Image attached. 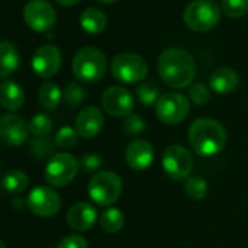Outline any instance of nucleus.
Segmentation results:
<instances>
[{
  "instance_id": "0eeeda50",
  "label": "nucleus",
  "mask_w": 248,
  "mask_h": 248,
  "mask_svg": "<svg viewBox=\"0 0 248 248\" xmlns=\"http://www.w3.org/2000/svg\"><path fill=\"white\" fill-rule=\"evenodd\" d=\"M79 162L70 154L53 155L44 170L46 181L53 187H64L72 183L78 174Z\"/></svg>"
},
{
  "instance_id": "e433bc0d",
  "label": "nucleus",
  "mask_w": 248,
  "mask_h": 248,
  "mask_svg": "<svg viewBox=\"0 0 248 248\" xmlns=\"http://www.w3.org/2000/svg\"><path fill=\"white\" fill-rule=\"evenodd\" d=\"M12 206L15 207V209H22L24 206H25V200L24 199H15L14 202H12Z\"/></svg>"
},
{
  "instance_id": "c85d7f7f",
  "label": "nucleus",
  "mask_w": 248,
  "mask_h": 248,
  "mask_svg": "<svg viewBox=\"0 0 248 248\" xmlns=\"http://www.w3.org/2000/svg\"><path fill=\"white\" fill-rule=\"evenodd\" d=\"M223 14L229 18H241L248 14V0H222Z\"/></svg>"
},
{
  "instance_id": "a878e982",
  "label": "nucleus",
  "mask_w": 248,
  "mask_h": 248,
  "mask_svg": "<svg viewBox=\"0 0 248 248\" xmlns=\"http://www.w3.org/2000/svg\"><path fill=\"white\" fill-rule=\"evenodd\" d=\"M186 194L193 200H202L207 196V183L202 177H188L184 183Z\"/></svg>"
},
{
  "instance_id": "dca6fc26",
  "label": "nucleus",
  "mask_w": 248,
  "mask_h": 248,
  "mask_svg": "<svg viewBox=\"0 0 248 248\" xmlns=\"http://www.w3.org/2000/svg\"><path fill=\"white\" fill-rule=\"evenodd\" d=\"M155 158L154 146L148 140H135L126 149V162L132 170H148Z\"/></svg>"
},
{
  "instance_id": "ddd939ff",
  "label": "nucleus",
  "mask_w": 248,
  "mask_h": 248,
  "mask_svg": "<svg viewBox=\"0 0 248 248\" xmlns=\"http://www.w3.org/2000/svg\"><path fill=\"white\" fill-rule=\"evenodd\" d=\"M62 51L53 44H44L37 48L32 56L31 66L40 78H51L62 67Z\"/></svg>"
},
{
  "instance_id": "f8f14e48",
  "label": "nucleus",
  "mask_w": 248,
  "mask_h": 248,
  "mask_svg": "<svg viewBox=\"0 0 248 248\" xmlns=\"http://www.w3.org/2000/svg\"><path fill=\"white\" fill-rule=\"evenodd\" d=\"M101 105L111 117H127L133 111L135 99L130 91L124 86H111L104 91L101 96Z\"/></svg>"
},
{
  "instance_id": "4be33fe9",
  "label": "nucleus",
  "mask_w": 248,
  "mask_h": 248,
  "mask_svg": "<svg viewBox=\"0 0 248 248\" xmlns=\"http://www.w3.org/2000/svg\"><path fill=\"white\" fill-rule=\"evenodd\" d=\"M63 92L54 82H46L38 89V101L47 109H54L60 105Z\"/></svg>"
},
{
  "instance_id": "4468645a",
  "label": "nucleus",
  "mask_w": 248,
  "mask_h": 248,
  "mask_svg": "<svg viewBox=\"0 0 248 248\" xmlns=\"http://www.w3.org/2000/svg\"><path fill=\"white\" fill-rule=\"evenodd\" d=\"M28 123L16 114H5L0 117V140L9 146H21L28 140Z\"/></svg>"
},
{
  "instance_id": "9d476101",
  "label": "nucleus",
  "mask_w": 248,
  "mask_h": 248,
  "mask_svg": "<svg viewBox=\"0 0 248 248\" xmlns=\"http://www.w3.org/2000/svg\"><path fill=\"white\" fill-rule=\"evenodd\" d=\"M57 19L56 9L47 0H30L24 8V21L35 32L50 31Z\"/></svg>"
},
{
  "instance_id": "c9c22d12",
  "label": "nucleus",
  "mask_w": 248,
  "mask_h": 248,
  "mask_svg": "<svg viewBox=\"0 0 248 248\" xmlns=\"http://www.w3.org/2000/svg\"><path fill=\"white\" fill-rule=\"evenodd\" d=\"M56 2L59 3V5H62V6H73V5H76V3H79L80 0H56Z\"/></svg>"
},
{
  "instance_id": "aec40b11",
  "label": "nucleus",
  "mask_w": 248,
  "mask_h": 248,
  "mask_svg": "<svg viewBox=\"0 0 248 248\" xmlns=\"http://www.w3.org/2000/svg\"><path fill=\"white\" fill-rule=\"evenodd\" d=\"M21 59L16 47L11 41H0V78L6 79L19 67Z\"/></svg>"
},
{
  "instance_id": "a211bd4d",
  "label": "nucleus",
  "mask_w": 248,
  "mask_h": 248,
  "mask_svg": "<svg viewBox=\"0 0 248 248\" xmlns=\"http://www.w3.org/2000/svg\"><path fill=\"white\" fill-rule=\"evenodd\" d=\"M25 104V92L15 80L0 83V105L8 111H18Z\"/></svg>"
},
{
  "instance_id": "2f4dec72",
  "label": "nucleus",
  "mask_w": 248,
  "mask_h": 248,
  "mask_svg": "<svg viewBox=\"0 0 248 248\" xmlns=\"http://www.w3.org/2000/svg\"><path fill=\"white\" fill-rule=\"evenodd\" d=\"M54 140H56V145L60 146V148H64V149L72 148L78 142V132H76V129H72L69 126H64V127H62L56 133Z\"/></svg>"
},
{
  "instance_id": "72a5a7b5",
  "label": "nucleus",
  "mask_w": 248,
  "mask_h": 248,
  "mask_svg": "<svg viewBox=\"0 0 248 248\" xmlns=\"http://www.w3.org/2000/svg\"><path fill=\"white\" fill-rule=\"evenodd\" d=\"M79 167L85 172H93V171H96V170H99L102 167V159L96 154H88L80 159Z\"/></svg>"
},
{
  "instance_id": "6ab92c4d",
  "label": "nucleus",
  "mask_w": 248,
  "mask_h": 248,
  "mask_svg": "<svg viewBox=\"0 0 248 248\" xmlns=\"http://www.w3.org/2000/svg\"><path fill=\"white\" fill-rule=\"evenodd\" d=\"M239 85L238 73L231 67H219L210 75V88L219 93L226 95L233 92Z\"/></svg>"
},
{
  "instance_id": "f257e3e1",
  "label": "nucleus",
  "mask_w": 248,
  "mask_h": 248,
  "mask_svg": "<svg viewBox=\"0 0 248 248\" xmlns=\"http://www.w3.org/2000/svg\"><path fill=\"white\" fill-rule=\"evenodd\" d=\"M158 72L167 85L183 89L187 88L196 76V60L187 50L171 47L161 53Z\"/></svg>"
},
{
  "instance_id": "412c9836",
  "label": "nucleus",
  "mask_w": 248,
  "mask_h": 248,
  "mask_svg": "<svg viewBox=\"0 0 248 248\" xmlns=\"http://www.w3.org/2000/svg\"><path fill=\"white\" fill-rule=\"evenodd\" d=\"M107 15L98 8H86L80 14V27L88 34H101L107 27Z\"/></svg>"
},
{
  "instance_id": "cd10ccee",
  "label": "nucleus",
  "mask_w": 248,
  "mask_h": 248,
  "mask_svg": "<svg viewBox=\"0 0 248 248\" xmlns=\"http://www.w3.org/2000/svg\"><path fill=\"white\" fill-rule=\"evenodd\" d=\"M54 142L56 140L50 139L48 136H46V138H35L31 142L30 149L32 152V155L40 158V159H44V158H48V156L51 158L53 155H56L54 154Z\"/></svg>"
},
{
  "instance_id": "6e6552de",
  "label": "nucleus",
  "mask_w": 248,
  "mask_h": 248,
  "mask_svg": "<svg viewBox=\"0 0 248 248\" xmlns=\"http://www.w3.org/2000/svg\"><path fill=\"white\" fill-rule=\"evenodd\" d=\"M155 112L161 123L174 126L187 118L190 112L188 98L180 92H168L158 99Z\"/></svg>"
},
{
  "instance_id": "423d86ee",
  "label": "nucleus",
  "mask_w": 248,
  "mask_h": 248,
  "mask_svg": "<svg viewBox=\"0 0 248 248\" xmlns=\"http://www.w3.org/2000/svg\"><path fill=\"white\" fill-rule=\"evenodd\" d=\"M149 72L146 60L135 53H121L111 62L112 76L123 83H138Z\"/></svg>"
},
{
  "instance_id": "f704fd0d",
  "label": "nucleus",
  "mask_w": 248,
  "mask_h": 248,
  "mask_svg": "<svg viewBox=\"0 0 248 248\" xmlns=\"http://www.w3.org/2000/svg\"><path fill=\"white\" fill-rule=\"evenodd\" d=\"M57 248H88V242L80 235H67L62 239Z\"/></svg>"
},
{
  "instance_id": "f3484780",
  "label": "nucleus",
  "mask_w": 248,
  "mask_h": 248,
  "mask_svg": "<svg viewBox=\"0 0 248 248\" xmlns=\"http://www.w3.org/2000/svg\"><path fill=\"white\" fill-rule=\"evenodd\" d=\"M98 219L96 209L89 203H76L70 207L67 213V223L75 231H88L91 229Z\"/></svg>"
},
{
  "instance_id": "5701e85b",
  "label": "nucleus",
  "mask_w": 248,
  "mask_h": 248,
  "mask_svg": "<svg viewBox=\"0 0 248 248\" xmlns=\"http://www.w3.org/2000/svg\"><path fill=\"white\" fill-rule=\"evenodd\" d=\"M126 217H124L123 212L115 207H109L105 212H102L99 217V225L107 233H117L123 229Z\"/></svg>"
},
{
  "instance_id": "bb28decb",
  "label": "nucleus",
  "mask_w": 248,
  "mask_h": 248,
  "mask_svg": "<svg viewBox=\"0 0 248 248\" xmlns=\"http://www.w3.org/2000/svg\"><path fill=\"white\" fill-rule=\"evenodd\" d=\"M136 92H138L139 101H140L143 105H146V107H151V105H154V104L156 105L158 99L161 98V96H159L161 89H159V86H158L155 82H145V83L139 85Z\"/></svg>"
},
{
  "instance_id": "58836bf2",
  "label": "nucleus",
  "mask_w": 248,
  "mask_h": 248,
  "mask_svg": "<svg viewBox=\"0 0 248 248\" xmlns=\"http://www.w3.org/2000/svg\"><path fill=\"white\" fill-rule=\"evenodd\" d=\"M0 248H6V244L2 239H0Z\"/></svg>"
},
{
  "instance_id": "393cba45",
  "label": "nucleus",
  "mask_w": 248,
  "mask_h": 248,
  "mask_svg": "<svg viewBox=\"0 0 248 248\" xmlns=\"http://www.w3.org/2000/svg\"><path fill=\"white\" fill-rule=\"evenodd\" d=\"M30 133L35 138H46L53 129V120L47 114H35L28 123Z\"/></svg>"
},
{
  "instance_id": "2eb2a0df",
  "label": "nucleus",
  "mask_w": 248,
  "mask_h": 248,
  "mask_svg": "<svg viewBox=\"0 0 248 248\" xmlns=\"http://www.w3.org/2000/svg\"><path fill=\"white\" fill-rule=\"evenodd\" d=\"M104 114L99 108L89 105L85 107L76 117L75 129L79 136L85 139L95 138L104 127Z\"/></svg>"
},
{
  "instance_id": "4c0bfd02",
  "label": "nucleus",
  "mask_w": 248,
  "mask_h": 248,
  "mask_svg": "<svg viewBox=\"0 0 248 248\" xmlns=\"http://www.w3.org/2000/svg\"><path fill=\"white\" fill-rule=\"evenodd\" d=\"M99 3H112V2H115V0H98Z\"/></svg>"
},
{
  "instance_id": "20e7f679",
  "label": "nucleus",
  "mask_w": 248,
  "mask_h": 248,
  "mask_svg": "<svg viewBox=\"0 0 248 248\" xmlns=\"http://www.w3.org/2000/svg\"><path fill=\"white\" fill-rule=\"evenodd\" d=\"M220 8L213 0H193L184 9V24L196 32H207L220 21Z\"/></svg>"
},
{
  "instance_id": "473e14b6",
  "label": "nucleus",
  "mask_w": 248,
  "mask_h": 248,
  "mask_svg": "<svg viewBox=\"0 0 248 248\" xmlns=\"http://www.w3.org/2000/svg\"><path fill=\"white\" fill-rule=\"evenodd\" d=\"M188 96L196 105H204L210 99V89L203 83H194L190 88Z\"/></svg>"
},
{
  "instance_id": "7ed1b4c3",
  "label": "nucleus",
  "mask_w": 248,
  "mask_h": 248,
  "mask_svg": "<svg viewBox=\"0 0 248 248\" xmlns=\"http://www.w3.org/2000/svg\"><path fill=\"white\" fill-rule=\"evenodd\" d=\"M72 69L78 80L83 83H93L105 75L107 57L96 47H83L76 53Z\"/></svg>"
},
{
  "instance_id": "f03ea898",
  "label": "nucleus",
  "mask_w": 248,
  "mask_h": 248,
  "mask_svg": "<svg viewBox=\"0 0 248 248\" xmlns=\"http://www.w3.org/2000/svg\"><path fill=\"white\" fill-rule=\"evenodd\" d=\"M188 142L200 156H213L225 148L226 130L213 118H199L188 129Z\"/></svg>"
},
{
  "instance_id": "b1692460",
  "label": "nucleus",
  "mask_w": 248,
  "mask_h": 248,
  "mask_svg": "<svg viewBox=\"0 0 248 248\" xmlns=\"http://www.w3.org/2000/svg\"><path fill=\"white\" fill-rule=\"evenodd\" d=\"M28 184H30V178L21 170H12L6 172L2 180L3 188L9 193H22L27 190Z\"/></svg>"
},
{
  "instance_id": "1a4fd4ad",
  "label": "nucleus",
  "mask_w": 248,
  "mask_h": 248,
  "mask_svg": "<svg viewBox=\"0 0 248 248\" xmlns=\"http://www.w3.org/2000/svg\"><path fill=\"white\" fill-rule=\"evenodd\" d=\"M193 156L181 145H171L165 149L162 155V168L164 172L174 181L187 180L193 171Z\"/></svg>"
},
{
  "instance_id": "9b49d317",
  "label": "nucleus",
  "mask_w": 248,
  "mask_h": 248,
  "mask_svg": "<svg viewBox=\"0 0 248 248\" xmlns=\"http://www.w3.org/2000/svg\"><path fill=\"white\" fill-rule=\"evenodd\" d=\"M27 206L30 210L41 217L54 216L62 207V199L57 191L46 186L34 187L27 197Z\"/></svg>"
},
{
  "instance_id": "c756f323",
  "label": "nucleus",
  "mask_w": 248,
  "mask_h": 248,
  "mask_svg": "<svg viewBox=\"0 0 248 248\" xmlns=\"http://www.w3.org/2000/svg\"><path fill=\"white\" fill-rule=\"evenodd\" d=\"M85 91L80 85H78L76 82H69L64 88V92H63V98L66 101V104L72 108L80 105L85 99Z\"/></svg>"
},
{
  "instance_id": "39448f33",
  "label": "nucleus",
  "mask_w": 248,
  "mask_h": 248,
  "mask_svg": "<svg viewBox=\"0 0 248 248\" xmlns=\"http://www.w3.org/2000/svg\"><path fill=\"white\" fill-rule=\"evenodd\" d=\"M121 187V180L115 172L101 171L91 178L88 184V194L96 204L111 206L118 200Z\"/></svg>"
},
{
  "instance_id": "7c9ffc66",
  "label": "nucleus",
  "mask_w": 248,
  "mask_h": 248,
  "mask_svg": "<svg viewBox=\"0 0 248 248\" xmlns=\"http://www.w3.org/2000/svg\"><path fill=\"white\" fill-rule=\"evenodd\" d=\"M123 130L129 136H138L146 130V123L145 120L138 114H130L124 118L123 121Z\"/></svg>"
}]
</instances>
